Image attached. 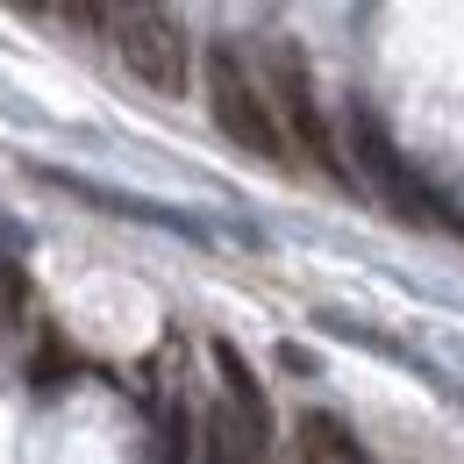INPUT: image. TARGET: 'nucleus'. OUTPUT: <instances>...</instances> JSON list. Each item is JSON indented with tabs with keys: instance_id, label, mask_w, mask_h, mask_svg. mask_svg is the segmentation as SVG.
<instances>
[{
	"instance_id": "nucleus-11",
	"label": "nucleus",
	"mask_w": 464,
	"mask_h": 464,
	"mask_svg": "<svg viewBox=\"0 0 464 464\" xmlns=\"http://www.w3.org/2000/svg\"><path fill=\"white\" fill-rule=\"evenodd\" d=\"M22 250H29V229H22V222H7V215H0V257H22Z\"/></svg>"
},
{
	"instance_id": "nucleus-1",
	"label": "nucleus",
	"mask_w": 464,
	"mask_h": 464,
	"mask_svg": "<svg viewBox=\"0 0 464 464\" xmlns=\"http://www.w3.org/2000/svg\"><path fill=\"white\" fill-rule=\"evenodd\" d=\"M208 108H215V129L236 150H250L265 165H286V121L272 115L265 79L243 64L236 44H208Z\"/></svg>"
},
{
	"instance_id": "nucleus-5",
	"label": "nucleus",
	"mask_w": 464,
	"mask_h": 464,
	"mask_svg": "<svg viewBox=\"0 0 464 464\" xmlns=\"http://www.w3.org/2000/svg\"><path fill=\"white\" fill-rule=\"evenodd\" d=\"M36 179H51V186H64V193H79V200H93V208H108V215H129V222H158V229H179V236H193V222H186V215H172V208H158V200H136V193H115V186H101V179L58 172V165H36Z\"/></svg>"
},
{
	"instance_id": "nucleus-10",
	"label": "nucleus",
	"mask_w": 464,
	"mask_h": 464,
	"mask_svg": "<svg viewBox=\"0 0 464 464\" xmlns=\"http://www.w3.org/2000/svg\"><path fill=\"white\" fill-rule=\"evenodd\" d=\"M29 307V272L14 257H0V314H22Z\"/></svg>"
},
{
	"instance_id": "nucleus-3",
	"label": "nucleus",
	"mask_w": 464,
	"mask_h": 464,
	"mask_svg": "<svg viewBox=\"0 0 464 464\" xmlns=\"http://www.w3.org/2000/svg\"><path fill=\"white\" fill-rule=\"evenodd\" d=\"M265 93H272V115H286L300 150L314 158V172L350 186V158H343V143H336V129H329V115H322V101H314V72H307V58L293 51L286 36H272V86Z\"/></svg>"
},
{
	"instance_id": "nucleus-13",
	"label": "nucleus",
	"mask_w": 464,
	"mask_h": 464,
	"mask_svg": "<svg viewBox=\"0 0 464 464\" xmlns=\"http://www.w3.org/2000/svg\"><path fill=\"white\" fill-rule=\"evenodd\" d=\"M0 329H7V314H0Z\"/></svg>"
},
{
	"instance_id": "nucleus-2",
	"label": "nucleus",
	"mask_w": 464,
	"mask_h": 464,
	"mask_svg": "<svg viewBox=\"0 0 464 464\" xmlns=\"http://www.w3.org/2000/svg\"><path fill=\"white\" fill-rule=\"evenodd\" d=\"M343 150H350V165L372 179V193H379V200H386L401 222H414V229H436V222L464 229L458 215H450V208H443V200L421 186V172H414V165L401 158V143L386 136V121L372 115L364 101H350V115H343Z\"/></svg>"
},
{
	"instance_id": "nucleus-8",
	"label": "nucleus",
	"mask_w": 464,
	"mask_h": 464,
	"mask_svg": "<svg viewBox=\"0 0 464 464\" xmlns=\"http://www.w3.org/2000/svg\"><path fill=\"white\" fill-rule=\"evenodd\" d=\"M29 379H36V386H64V379H79V357L58 343V329L44 336V350H36V372H29Z\"/></svg>"
},
{
	"instance_id": "nucleus-7",
	"label": "nucleus",
	"mask_w": 464,
	"mask_h": 464,
	"mask_svg": "<svg viewBox=\"0 0 464 464\" xmlns=\"http://www.w3.org/2000/svg\"><path fill=\"white\" fill-rule=\"evenodd\" d=\"M257 458H265V443L236 421V407H215L200 421V464H257Z\"/></svg>"
},
{
	"instance_id": "nucleus-6",
	"label": "nucleus",
	"mask_w": 464,
	"mask_h": 464,
	"mask_svg": "<svg viewBox=\"0 0 464 464\" xmlns=\"http://www.w3.org/2000/svg\"><path fill=\"white\" fill-rule=\"evenodd\" d=\"M215 372H222V393H229V407H236V421L257 436V443H272V401H265V386H257V372H250V357L222 336L215 343Z\"/></svg>"
},
{
	"instance_id": "nucleus-4",
	"label": "nucleus",
	"mask_w": 464,
	"mask_h": 464,
	"mask_svg": "<svg viewBox=\"0 0 464 464\" xmlns=\"http://www.w3.org/2000/svg\"><path fill=\"white\" fill-rule=\"evenodd\" d=\"M115 44H121V64L150 86V93H186L193 79V51H186V29H179L165 7H121L115 14Z\"/></svg>"
},
{
	"instance_id": "nucleus-9",
	"label": "nucleus",
	"mask_w": 464,
	"mask_h": 464,
	"mask_svg": "<svg viewBox=\"0 0 464 464\" xmlns=\"http://www.w3.org/2000/svg\"><path fill=\"white\" fill-rule=\"evenodd\" d=\"M186 443H193L186 436V407H172L165 429H158V464H186Z\"/></svg>"
},
{
	"instance_id": "nucleus-12",
	"label": "nucleus",
	"mask_w": 464,
	"mask_h": 464,
	"mask_svg": "<svg viewBox=\"0 0 464 464\" xmlns=\"http://www.w3.org/2000/svg\"><path fill=\"white\" fill-rule=\"evenodd\" d=\"M350 464H372V458H364V450H357V458H350Z\"/></svg>"
}]
</instances>
